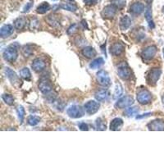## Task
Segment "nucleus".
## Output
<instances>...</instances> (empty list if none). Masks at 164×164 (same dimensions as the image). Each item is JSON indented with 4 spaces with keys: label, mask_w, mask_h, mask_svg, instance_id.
Returning a JSON list of instances; mask_svg holds the SVG:
<instances>
[{
    "label": "nucleus",
    "mask_w": 164,
    "mask_h": 164,
    "mask_svg": "<svg viewBox=\"0 0 164 164\" xmlns=\"http://www.w3.org/2000/svg\"><path fill=\"white\" fill-rule=\"evenodd\" d=\"M117 74L121 79L124 80H129L131 77V70L129 65L126 62H122L117 66Z\"/></svg>",
    "instance_id": "nucleus-1"
},
{
    "label": "nucleus",
    "mask_w": 164,
    "mask_h": 164,
    "mask_svg": "<svg viewBox=\"0 0 164 164\" xmlns=\"http://www.w3.org/2000/svg\"><path fill=\"white\" fill-rule=\"evenodd\" d=\"M2 56L6 61L9 62V63H14L18 57L17 49L14 45H10L7 48H6V49L3 51Z\"/></svg>",
    "instance_id": "nucleus-2"
},
{
    "label": "nucleus",
    "mask_w": 164,
    "mask_h": 164,
    "mask_svg": "<svg viewBox=\"0 0 164 164\" xmlns=\"http://www.w3.org/2000/svg\"><path fill=\"white\" fill-rule=\"evenodd\" d=\"M136 98L140 104L146 105V104H149L152 100V94L148 89H142L138 91Z\"/></svg>",
    "instance_id": "nucleus-3"
},
{
    "label": "nucleus",
    "mask_w": 164,
    "mask_h": 164,
    "mask_svg": "<svg viewBox=\"0 0 164 164\" xmlns=\"http://www.w3.org/2000/svg\"><path fill=\"white\" fill-rule=\"evenodd\" d=\"M162 74V71L160 68H153L152 70L149 71L147 75V81L151 85H154L159 80Z\"/></svg>",
    "instance_id": "nucleus-4"
},
{
    "label": "nucleus",
    "mask_w": 164,
    "mask_h": 164,
    "mask_svg": "<svg viewBox=\"0 0 164 164\" xmlns=\"http://www.w3.org/2000/svg\"><path fill=\"white\" fill-rule=\"evenodd\" d=\"M67 113L71 118H80L84 116V112L80 106L72 105L67 108Z\"/></svg>",
    "instance_id": "nucleus-5"
},
{
    "label": "nucleus",
    "mask_w": 164,
    "mask_h": 164,
    "mask_svg": "<svg viewBox=\"0 0 164 164\" xmlns=\"http://www.w3.org/2000/svg\"><path fill=\"white\" fill-rule=\"evenodd\" d=\"M97 80L98 84H101L102 86H108L111 84V79L109 77L108 73L104 70L98 71L96 74Z\"/></svg>",
    "instance_id": "nucleus-6"
},
{
    "label": "nucleus",
    "mask_w": 164,
    "mask_h": 164,
    "mask_svg": "<svg viewBox=\"0 0 164 164\" xmlns=\"http://www.w3.org/2000/svg\"><path fill=\"white\" fill-rule=\"evenodd\" d=\"M134 103V99L131 96H126L123 98H120L117 100V102L115 103V108L122 109V108H128Z\"/></svg>",
    "instance_id": "nucleus-7"
},
{
    "label": "nucleus",
    "mask_w": 164,
    "mask_h": 164,
    "mask_svg": "<svg viewBox=\"0 0 164 164\" xmlns=\"http://www.w3.org/2000/svg\"><path fill=\"white\" fill-rule=\"evenodd\" d=\"M158 51L157 47L155 45H151L145 48L141 53V56L145 60H151L154 58Z\"/></svg>",
    "instance_id": "nucleus-8"
},
{
    "label": "nucleus",
    "mask_w": 164,
    "mask_h": 164,
    "mask_svg": "<svg viewBox=\"0 0 164 164\" xmlns=\"http://www.w3.org/2000/svg\"><path fill=\"white\" fill-rule=\"evenodd\" d=\"M117 8L115 7L114 5H108V6L103 7V9L102 10V12H101V15H102L103 18L112 19L114 17L116 13H117Z\"/></svg>",
    "instance_id": "nucleus-9"
},
{
    "label": "nucleus",
    "mask_w": 164,
    "mask_h": 164,
    "mask_svg": "<svg viewBox=\"0 0 164 164\" xmlns=\"http://www.w3.org/2000/svg\"><path fill=\"white\" fill-rule=\"evenodd\" d=\"M84 109L85 113L89 115H92L96 113L99 109V103L94 100H90L87 102L84 105Z\"/></svg>",
    "instance_id": "nucleus-10"
},
{
    "label": "nucleus",
    "mask_w": 164,
    "mask_h": 164,
    "mask_svg": "<svg viewBox=\"0 0 164 164\" xmlns=\"http://www.w3.org/2000/svg\"><path fill=\"white\" fill-rule=\"evenodd\" d=\"M5 73L7 76V79L10 80V82L13 84L14 86H18L19 84H21V80L20 78L18 77V76L16 75V72L13 71L12 69H10L9 67L5 68Z\"/></svg>",
    "instance_id": "nucleus-11"
},
{
    "label": "nucleus",
    "mask_w": 164,
    "mask_h": 164,
    "mask_svg": "<svg viewBox=\"0 0 164 164\" xmlns=\"http://www.w3.org/2000/svg\"><path fill=\"white\" fill-rule=\"evenodd\" d=\"M39 89H40L42 94H48L52 91L53 85H52L51 82L49 81L48 79L44 78V79H41L40 83H39Z\"/></svg>",
    "instance_id": "nucleus-12"
},
{
    "label": "nucleus",
    "mask_w": 164,
    "mask_h": 164,
    "mask_svg": "<svg viewBox=\"0 0 164 164\" xmlns=\"http://www.w3.org/2000/svg\"><path fill=\"white\" fill-rule=\"evenodd\" d=\"M147 127L149 131H164V121L160 119L153 120L147 125Z\"/></svg>",
    "instance_id": "nucleus-13"
},
{
    "label": "nucleus",
    "mask_w": 164,
    "mask_h": 164,
    "mask_svg": "<svg viewBox=\"0 0 164 164\" xmlns=\"http://www.w3.org/2000/svg\"><path fill=\"white\" fill-rule=\"evenodd\" d=\"M33 70L36 72H40L45 69L46 67V63L44 59L42 58H36L33 61V63L31 65Z\"/></svg>",
    "instance_id": "nucleus-14"
},
{
    "label": "nucleus",
    "mask_w": 164,
    "mask_h": 164,
    "mask_svg": "<svg viewBox=\"0 0 164 164\" xmlns=\"http://www.w3.org/2000/svg\"><path fill=\"white\" fill-rule=\"evenodd\" d=\"M125 47L122 43L117 42L113 44L110 48V53L114 56H119L124 52Z\"/></svg>",
    "instance_id": "nucleus-15"
},
{
    "label": "nucleus",
    "mask_w": 164,
    "mask_h": 164,
    "mask_svg": "<svg viewBox=\"0 0 164 164\" xmlns=\"http://www.w3.org/2000/svg\"><path fill=\"white\" fill-rule=\"evenodd\" d=\"M144 11H145V6H144L143 3H141L140 2H134L130 7V12L132 14L140 15Z\"/></svg>",
    "instance_id": "nucleus-16"
},
{
    "label": "nucleus",
    "mask_w": 164,
    "mask_h": 164,
    "mask_svg": "<svg viewBox=\"0 0 164 164\" xmlns=\"http://www.w3.org/2000/svg\"><path fill=\"white\" fill-rule=\"evenodd\" d=\"M14 32V28L12 25H4L0 29V36L2 38H7L10 35H12Z\"/></svg>",
    "instance_id": "nucleus-17"
},
{
    "label": "nucleus",
    "mask_w": 164,
    "mask_h": 164,
    "mask_svg": "<svg viewBox=\"0 0 164 164\" xmlns=\"http://www.w3.org/2000/svg\"><path fill=\"white\" fill-rule=\"evenodd\" d=\"M109 95H110L109 92L107 89H100V90L97 91L94 94L95 98L99 102H104L105 100H107Z\"/></svg>",
    "instance_id": "nucleus-18"
},
{
    "label": "nucleus",
    "mask_w": 164,
    "mask_h": 164,
    "mask_svg": "<svg viewBox=\"0 0 164 164\" xmlns=\"http://www.w3.org/2000/svg\"><path fill=\"white\" fill-rule=\"evenodd\" d=\"M81 54L83 56H84L87 58H93L96 56L97 53L96 50L94 48L88 46V47H85L82 49Z\"/></svg>",
    "instance_id": "nucleus-19"
},
{
    "label": "nucleus",
    "mask_w": 164,
    "mask_h": 164,
    "mask_svg": "<svg viewBox=\"0 0 164 164\" xmlns=\"http://www.w3.org/2000/svg\"><path fill=\"white\" fill-rule=\"evenodd\" d=\"M131 25V20L128 16H123L120 19V29L122 31H126Z\"/></svg>",
    "instance_id": "nucleus-20"
},
{
    "label": "nucleus",
    "mask_w": 164,
    "mask_h": 164,
    "mask_svg": "<svg viewBox=\"0 0 164 164\" xmlns=\"http://www.w3.org/2000/svg\"><path fill=\"white\" fill-rule=\"evenodd\" d=\"M123 126V120L122 118L117 117L111 122L110 130L111 131H119Z\"/></svg>",
    "instance_id": "nucleus-21"
},
{
    "label": "nucleus",
    "mask_w": 164,
    "mask_h": 164,
    "mask_svg": "<svg viewBox=\"0 0 164 164\" xmlns=\"http://www.w3.org/2000/svg\"><path fill=\"white\" fill-rule=\"evenodd\" d=\"M26 23H27V19L25 16H21L16 18L14 21V26L16 30H22L25 28Z\"/></svg>",
    "instance_id": "nucleus-22"
},
{
    "label": "nucleus",
    "mask_w": 164,
    "mask_h": 164,
    "mask_svg": "<svg viewBox=\"0 0 164 164\" xmlns=\"http://www.w3.org/2000/svg\"><path fill=\"white\" fill-rule=\"evenodd\" d=\"M50 9V5L49 2H43L42 3H40L36 8V12L39 14H45L46 12Z\"/></svg>",
    "instance_id": "nucleus-23"
},
{
    "label": "nucleus",
    "mask_w": 164,
    "mask_h": 164,
    "mask_svg": "<svg viewBox=\"0 0 164 164\" xmlns=\"http://www.w3.org/2000/svg\"><path fill=\"white\" fill-rule=\"evenodd\" d=\"M145 18L147 20L148 23H149V26L150 28H154V23H153L152 17V10H151V7L149 6L146 8Z\"/></svg>",
    "instance_id": "nucleus-24"
},
{
    "label": "nucleus",
    "mask_w": 164,
    "mask_h": 164,
    "mask_svg": "<svg viewBox=\"0 0 164 164\" xmlns=\"http://www.w3.org/2000/svg\"><path fill=\"white\" fill-rule=\"evenodd\" d=\"M104 64V60L102 58H98L94 59L91 63L89 64V67L91 69H97V68L101 67Z\"/></svg>",
    "instance_id": "nucleus-25"
},
{
    "label": "nucleus",
    "mask_w": 164,
    "mask_h": 164,
    "mask_svg": "<svg viewBox=\"0 0 164 164\" xmlns=\"http://www.w3.org/2000/svg\"><path fill=\"white\" fill-rule=\"evenodd\" d=\"M21 52H22V54L24 55V57L28 58L31 55H32L33 52H34V49H33L32 45H24L23 47H22V49H21Z\"/></svg>",
    "instance_id": "nucleus-26"
},
{
    "label": "nucleus",
    "mask_w": 164,
    "mask_h": 164,
    "mask_svg": "<svg viewBox=\"0 0 164 164\" xmlns=\"http://www.w3.org/2000/svg\"><path fill=\"white\" fill-rule=\"evenodd\" d=\"M20 76H21V78H23L24 80H30L31 78V71L29 70L27 67L22 68V69L20 71Z\"/></svg>",
    "instance_id": "nucleus-27"
},
{
    "label": "nucleus",
    "mask_w": 164,
    "mask_h": 164,
    "mask_svg": "<svg viewBox=\"0 0 164 164\" xmlns=\"http://www.w3.org/2000/svg\"><path fill=\"white\" fill-rule=\"evenodd\" d=\"M139 112H140V109L137 107H130L125 111L124 114L127 117H133V116L138 114Z\"/></svg>",
    "instance_id": "nucleus-28"
},
{
    "label": "nucleus",
    "mask_w": 164,
    "mask_h": 164,
    "mask_svg": "<svg viewBox=\"0 0 164 164\" xmlns=\"http://www.w3.org/2000/svg\"><path fill=\"white\" fill-rule=\"evenodd\" d=\"M46 21H47L48 24L50 25L52 27H58V26H60L59 21H58L53 15H49V16H48V17L46 18Z\"/></svg>",
    "instance_id": "nucleus-29"
},
{
    "label": "nucleus",
    "mask_w": 164,
    "mask_h": 164,
    "mask_svg": "<svg viewBox=\"0 0 164 164\" xmlns=\"http://www.w3.org/2000/svg\"><path fill=\"white\" fill-rule=\"evenodd\" d=\"M95 127H96L97 131H105L107 127H106V123L104 122L102 118H98L95 122Z\"/></svg>",
    "instance_id": "nucleus-30"
},
{
    "label": "nucleus",
    "mask_w": 164,
    "mask_h": 164,
    "mask_svg": "<svg viewBox=\"0 0 164 164\" xmlns=\"http://www.w3.org/2000/svg\"><path fill=\"white\" fill-rule=\"evenodd\" d=\"M59 7H61L64 10H67V11H70V12H76L77 10L76 6L72 4V3H63L59 6Z\"/></svg>",
    "instance_id": "nucleus-31"
},
{
    "label": "nucleus",
    "mask_w": 164,
    "mask_h": 164,
    "mask_svg": "<svg viewBox=\"0 0 164 164\" xmlns=\"http://www.w3.org/2000/svg\"><path fill=\"white\" fill-rule=\"evenodd\" d=\"M123 94V89L122 86L120 84H117L116 87H115L114 94H113V98L117 99V98H120Z\"/></svg>",
    "instance_id": "nucleus-32"
},
{
    "label": "nucleus",
    "mask_w": 164,
    "mask_h": 164,
    "mask_svg": "<svg viewBox=\"0 0 164 164\" xmlns=\"http://www.w3.org/2000/svg\"><path fill=\"white\" fill-rule=\"evenodd\" d=\"M40 118L37 116H30L27 119V122L28 124L31 127H34V126H36L40 123Z\"/></svg>",
    "instance_id": "nucleus-33"
},
{
    "label": "nucleus",
    "mask_w": 164,
    "mask_h": 164,
    "mask_svg": "<svg viewBox=\"0 0 164 164\" xmlns=\"http://www.w3.org/2000/svg\"><path fill=\"white\" fill-rule=\"evenodd\" d=\"M2 100L4 101L5 103L7 104V105H12L14 103V98L11 95V94H4L2 95Z\"/></svg>",
    "instance_id": "nucleus-34"
},
{
    "label": "nucleus",
    "mask_w": 164,
    "mask_h": 164,
    "mask_svg": "<svg viewBox=\"0 0 164 164\" xmlns=\"http://www.w3.org/2000/svg\"><path fill=\"white\" fill-rule=\"evenodd\" d=\"M127 3L126 0H112V4L114 5L117 9H122Z\"/></svg>",
    "instance_id": "nucleus-35"
},
{
    "label": "nucleus",
    "mask_w": 164,
    "mask_h": 164,
    "mask_svg": "<svg viewBox=\"0 0 164 164\" xmlns=\"http://www.w3.org/2000/svg\"><path fill=\"white\" fill-rule=\"evenodd\" d=\"M16 112H17V115H18V118L20 120L21 123L23 122L24 117H25V109L22 106H18L16 108Z\"/></svg>",
    "instance_id": "nucleus-36"
},
{
    "label": "nucleus",
    "mask_w": 164,
    "mask_h": 164,
    "mask_svg": "<svg viewBox=\"0 0 164 164\" xmlns=\"http://www.w3.org/2000/svg\"><path fill=\"white\" fill-rule=\"evenodd\" d=\"M40 26V22L38 21L36 18H33L31 20V22H30V28L31 30H35V29L38 28Z\"/></svg>",
    "instance_id": "nucleus-37"
},
{
    "label": "nucleus",
    "mask_w": 164,
    "mask_h": 164,
    "mask_svg": "<svg viewBox=\"0 0 164 164\" xmlns=\"http://www.w3.org/2000/svg\"><path fill=\"white\" fill-rule=\"evenodd\" d=\"M77 27H78V26L76 25V24L72 25V26H71L70 28L67 30L68 35H72V34H74L75 32H76V31H77Z\"/></svg>",
    "instance_id": "nucleus-38"
},
{
    "label": "nucleus",
    "mask_w": 164,
    "mask_h": 164,
    "mask_svg": "<svg viewBox=\"0 0 164 164\" xmlns=\"http://www.w3.org/2000/svg\"><path fill=\"white\" fill-rule=\"evenodd\" d=\"M32 6H33V1H31V2H29L28 3H26V6L24 7L22 12H27L28 11H30V9L32 7Z\"/></svg>",
    "instance_id": "nucleus-39"
},
{
    "label": "nucleus",
    "mask_w": 164,
    "mask_h": 164,
    "mask_svg": "<svg viewBox=\"0 0 164 164\" xmlns=\"http://www.w3.org/2000/svg\"><path fill=\"white\" fill-rule=\"evenodd\" d=\"M84 2V4L88 5V6H92L94 5L97 2V0H83Z\"/></svg>",
    "instance_id": "nucleus-40"
},
{
    "label": "nucleus",
    "mask_w": 164,
    "mask_h": 164,
    "mask_svg": "<svg viewBox=\"0 0 164 164\" xmlns=\"http://www.w3.org/2000/svg\"><path fill=\"white\" fill-rule=\"evenodd\" d=\"M79 127H80V129L81 130V131H88V130H89V127H88V125L84 123V122L80 123V124L79 125Z\"/></svg>",
    "instance_id": "nucleus-41"
},
{
    "label": "nucleus",
    "mask_w": 164,
    "mask_h": 164,
    "mask_svg": "<svg viewBox=\"0 0 164 164\" xmlns=\"http://www.w3.org/2000/svg\"><path fill=\"white\" fill-rule=\"evenodd\" d=\"M151 114H152V113H145V114H142V115H138V116L136 117V119H142V118H145V117H149Z\"/></svg>",
    "instance_id": "nucleus-42"
},
{
    "label": "nucleus",
    "mask_w": 164,
    "mask_h": 164,
    "mask_svg": "<svg viewBox=\"0 0 164 164\" xmlns=\"http://www.w3.org/2000/svg\"><path fill=\"white\" fill-rule=\"evenodd\" d=\"M162 105H163V107H164V94L162 97Z\"/></svg>",
    "instance_id": "nucleus-43"
},
{
    "label": "nucleus",
    "mask_w": 164,
    "mask_h": 164,
    "mask_svg": "<svg viewBox=\"0 0 164 164\" xmlns=\"http://www.w3.org/2000/svg\"><path fill=\"white\" fill-rule=\"evenodd\" d=\"M162 12H163V14H164V6H163V7H162Z\"/></svg>",
    "instance_id": "nucleus-44"
},
{
    "label": "nucleus",
    "mask_w": 164,
    "mask_h": 164,
    "mask_svg": "<svg viewBox=\"0 0 164 164\" xmlns=\"http://www.w3.org/2000/svg\"><path fill=\"white\" fill-rule=\"evenodd\" d=\"M68 1H74V0H68Z\"/></svg>",
    "instance_id": "nucleus-45"
},
{
    "label": "nucleus",
    "mask_w": 164,
    "mask_h": 164,
    "mask_svg": "<svg viewBox=\"0 0 164 164\" xmlns=\"http://www.w3.org/2000/svg\"><path fill=\"white\" fill-rule=\"evenodd\" d=\"M53 1H58V0H53Z\"/></svg>",
    "instance_id": "nucleus-46"
},
{
    "label": "nucleus",
    "mask_w": 164,
    "mask_h": 164,
    "mask_svg": "<svg viewBox=\"0 0 164 164\" xmlns=\"http://www.w3.org/2000/svg\"><path fill=\"white\" fill-rule=\"evenodd\" d=\"M163 54H164V49H163Z\"/></svg>",
    "instance_id": "nucleus-47"
}]
</instances>
